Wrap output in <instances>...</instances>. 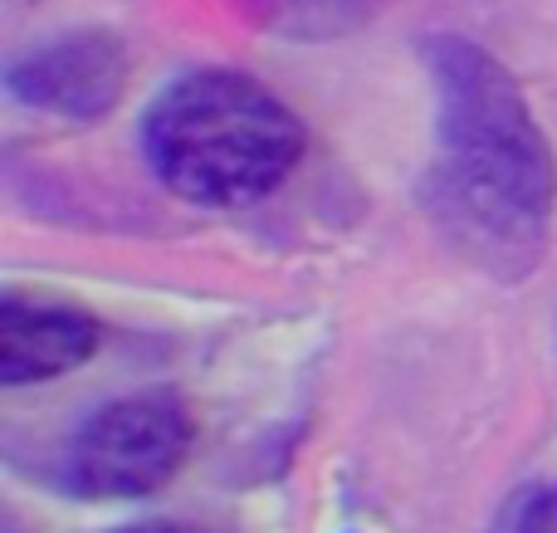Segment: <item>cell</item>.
I'll use <instances>...</instances> for the list:
<instances>
[{
	"label": "cell",
	"instance_id": "obj_1",
	"mask_svg": "<svg viewBox=\"0 0 557 533\" xmlns=\"http://www.w3.org/2000/svg\"><path fill=\"white\" fill-rule=\"evenodd\" d=\"M421 64L435 88V157L416 201L455 255L499 284L539 270L553 240L557 157L523 88L484 45L425 35Z\"/></svg>",
	"mask_w": 557,
	"mask_h": 533
},
{
	"label": "cell",
	"instance_id": "obj_2",
	"mask_svg": "<svg viewBox=\"0 0 557 533\" xmlns=\"http://www.w3.org/2000/svg\"><path fill=\"white\" fill-rule=\"evenodd\" d=\"M298 113L240 69H196L147 103L143 157L172 196L211 211L264 201L304 157Z\"/></svg>",
	"mask_w": 557,
	"mask_h": 533
},
{
	"label": "cell",
	"instance_id": "obj_3",
	"mask_svg": "<svg viewBox=\"0 0 557 533\" xmlns=\"http://www.w3.org/2000/svg\"><path fill=\"white\" fill-rule=\"evenodd\" d=\"M196 446V421L176 392L147 387L94 407L59 456V485L78 499L157 495Z\"/></svg>",
	"mask_w": 557,
	"mask_h": 533
},
{
	"label": "cell",
	"instance_id": "obj_4",
	"mask_svg": "<svg viewBox=\"0 0 557 533\" xmlns=\"http://www.w3.org/2000/svg\"><path fill=\"white\" fill-rule=\"evenodd\" d=\"M5 88L35 113L98 123L113 113L127 88V49L108 29H64L20 49L5 64Z\"/></svg>",
	"mask_w": 557,
	"mask_h": 533
},
{
	"label": "cell",
	"instance_id": "obj_5",
	"mask_svg": "<svg viewBox=\"0 0 557 533\" xmlns=\"http://www.w3.org/2000/svg\"><path fill=\"white\" fill-rule=\"evenodd\" d=\"M98 348V319L64 303H29L5 294L0 303V387H29L84 368Z\"/></svg>",
	"mask_w": 557,
	"mask_h": 533
},
{
	"label": "cell",
	"instance_id": "obj_6",
	"mask_svg": "<svg viewBox=\"0 0 557 533\" xmlns=\"http://www.w3.org/2000/svg\"><path fill=\"white\" fill-rule=\"evenodd\" d=\"M240 20L274 39H298V45H323V39L357 35L372 25L386 0H231Z\"/></svg>",
	"mask_w": 557,
	"mask_h": 533
},
{
	"label": "cell",
	"instance_id": "obj_7",
	"mask_svg": "<svg viewBox=\"0 0 557 533\" xmlns=\"http://www.w3.org/2000/svg\"><path fill=\"white\" fill-rule=\"evenodd\" d=\"M490 533H557V485H553V480L519 485L499 505Z\"/></svg>",
	"mask_w": 557,
	"mask_h": 533
},
{
	"label": "cell",
	"instance_id": "obj_8",
	"mask_svg": "<svg viewBox=\"0 0 557 533\" xmlns=\"http://www.w3.org/2000/svg\"><path fill=\"white\" fill-rule=\"evenodd\" d=\"M108 533H221L211 524H191V519H143V524H123Z\"/></svg>",
	"mask_w": 557,
	"mask_h": 533
}]
</instances>
